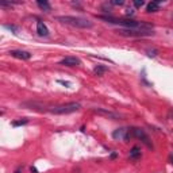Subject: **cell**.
<instances>
[{"label":"cell","instance_id":"cell-21","mask_svg":"<svg viewBox=\"0 0 173 173\" xmlns=\"http://www.w3.org/2000/svg\"><path fill=\"white\" fill-rule=\"evenodd\" d=\"M133 14H134V11H133L131 8H127V10H126V15H133Z\"/></svg>","mask_w":173,"mask_h":173},{"label":"cell","instance_id":"cell-18","mask_svg":"<svg viewBox=\"0 0 173 173\" xmlns=\"http://www.w3.org/2000/svg\"><path fill=\"white\" fill-rule=\"evenodd\" d=\"M145 4V2H143V0H135V2H134V6L137 7V8H139V7H142Z\"/></svg>","mask_w":173,"mask_h":173},{"label":"cell","instance_id":"cell-7","mask_svg":"<svg viewBox=\"0 0 173 173\" xmlns=\"http://www.w3.org/2000/svg\"><path fill=\"white\" fill-rule=\"evenodd\" d=\"M93 112H96L97 115H103V116H107L110 119H119L120 115L116 112H112L110 110H105V108H93Z\"/></svg>","mask_w":173,"mask_h":173},{"label":"cell","instance_id":"cell-15","mask_svg":"<svg viewBox=\"0 0 173 173\" xmlns=\"http://www.w3.org/2000/svg\"><path fill=\"white\" fill-rule=\"evenodd\" d=\"M27 119H21V120H14L12 122V126L14 127H18V126H23V124H27Z\"/></svg>","mask_w":173,"mask_h":173},{"label":"cell","instance_id":"cell-24","mask_svg":"<svg viewBox=\"0 0 173 173\" xmlns=\"http://www.w3.org/2000/svg\"><path fill=\"white\" fill-rule=\"evenodd\" d=\"M22 172V169L21 168H19V169H16V171H15V173H21Z\"/></svg>","mask_w":173,"mask_h":173},{"label":"cell","instance_id":"cell-25","mask_svg":"<svg viewBox=\"0 0 173 173\" xmlns=\"http://www.w3.org/2000/svg\"><path fill=\"white\" fill-rule=\"evenodd\" d=\"M171 114H172V118H173V111H172V112H171Z\"/></svg>","mask_w":173,"mask_h":173},{"label":"cell","instance_id":"cell-23","mask_svg":"<svg viewBox=\"0 0 173 173\" xmlns=\"http://www.w3.org/2000/svg\"><path fill=\"white\" fill-rule=\"evenodd\" d=\"M169 160H171V162L173 164V154H171V157H169Z\"/></svg>","mask_w":173,"mask_h":173},{"label":"cell","instance_id":"cell-20","mask_svg":"<svg viewBox=\"0 0 173 173\" xmlns=\"http://www.w3.org/2000/svg\"><path fill=\"white\" fill-rule=\"evenodd\" d=\"M58 82L62 85H66V86H70V82L69 81H64V80H58Z\"/></svg>","mask_w":173,"mask_h":173},{"label":"cell","instance_id":"cell-22","mask_svg":"<svg viewBox=\"0 0 173 173\" xmlns=\"http://www.w3.org/2000/svg\"><path fill=\"white\" fill-rule=\"evenodd\" d=\"M30 171H31V173H38V171H37V169H35L34 166H31V169H30Z\"/></svg>","mask_w":173,"mask_h":173},{"label":"cell","instance_id":"cell-11","mask_svg":"<svg viewBox=\"0 0 173 173\" xmlns=\"http://www.w3.org/2000/svg\"><path fill=\"white\" fill-rule=\"evenodd\" d=\"M160 11V3L158 2H152L146 7V12H157Z\"/></svg>","mask_w":173,"mask_h":173},{"label":"cell","instance_id":"cell-9","mask_svg":"<svg viewBox=\"0 0 173 173\" xmlns=\"http://www.w3.org/2000/svg\"><path fill=\"white\" fill-rule=\"evenodd\" d=\"M60 65H64V66H77L80 65V60L76 57H65L60 61Z\"/></svg>","mask_w":173,"mask_h":173},{"label":"cell","instance_id":"cell-2","mask_svg":"<svg viewBox=\"0 0 173 173\" xmlns=\"http://www.w3.org/2000/svg\"><path fill=\"white\" fill-rule=\"evenodd\" d=\"M57 21H60L65 25L73 26V27H78V29H89L92 27V22L88 21L85 18H80V16H69V15H65V16H58Z\"/></svg>","mask_w":173,"mask_h":173},{"label":"cell","instance_id":"cell-6","mask_svg":"<svg viewBox=\"0 0 173 173\" xmlns=\"http://www.w3.org/2000/svg\"><path fill=\"white\" fill-rule=\"evenodd\" d=\"M112 138L116 139V141H127L130 138H133V137H131V131H130V129L120 127V129H116L115 131L112 133Z\"/></svg>","mask_w":173,"mask_h":173},{"label":"cell","instance_id":"cell-1","mask_svg":"<svg viewBox=\"0 0 173 173\" xmlns=\"http://www.w3.org/2000/svg\"><path fill=\"white\" fill-rule=\"evenodd\" d=\"M100 19H103L107 23H112V25L122 26L124 29H142V30H153V26L146 25L143 22H137V21H127V19H116L114 16H104L100 15Z\"/></svg>","mask_w":173,"mask_h":173},{"label":"cell","instance_id":"cell-8","mask_svg":"<svg viewBox=\"0 0 173 173\" xmlns=\"http://www.w3.org/2000/svg\"><path fill=\"white\" fill-rule=\"evenodd\" d=\"M10 54L15 58H19V60H30L31 58V53L25 52V50H11Z\"/></svg>","mask_w":173,"mask_h":173},{"label":"cell","instance_id":"cell-4","mask_svg":"<svg viewBox=\"0 0 173 173\" xmlns=\"http://www.w3.org/2000/svg\"><path fill=\"white\" fill-rule=\"evenodd\" d=\"M118 34L123 37H149V35H154V31L142 29H122L118 30Z\"/></svg>","mask_w":173,"mask_h":173},{"label":"cell","instance_id":"cell-16","mask_svg":"<svg viewBox=\"0 0 173 173\" xmlns=\"http://www.w3.org/2000/svg\"><path fill=\"white\" fill-rule=\"evenodd\" d=\"M123 0H111V2H110V4H112V6H122L123 4Z\"/></svg>","mask_w":173,"mask_h":173},{"label":"cell","instance_id":"cell-19","mask_svg":"<svg viewBox=\"0 0 173 173\" xmlns=\"http://www.w3.org/2000/svg\"><path fill=\"white\" fill-rule=\"evenodd\" d=\"M4 27H6V29H8V30H12V31H15V33H18V29H16V27H15V26H11V25H6Z\"/></svg>","mask_w":173,"mask_h":173},{"label":"cell","instance_id":"cell-13","mask_svg":"<svg viewBox=\"0 0 173 173\" xmlns=\"http://www.w3.org/2000/svg\"><path fill=\"white\" fill-rule=\"evenodd\" d=\"M141 157V149L138 146H134L130 150V158L131 160H137V158H139Z\"/></svg>","mask_w":173,"mask_h":173},{"label":"cell","instance_id":"cell-10","mask_svg":"<svg viewBox=\"0 0 173 173\" xmlns=\"http://www.w3.org/2000/svg\"><path fill=\"white\" fill-rule=\"evenodd\" d=\"M37 33L38 35H41V37H48L49 35V29L46 27V25L41 21L37 22Z\"/></svg>","mask_w":173,"mask_h":173},{"label":"cell","instance_id":"cell-5","mask_svg":"<svg viewBox=\"0 0 173 173\" xmlns=\"http://www.w3.org/2000/svg\"><path fill=\"white\" fill-rule=\"evenodd\" d=\"M130 131H131V137H133V138H138L139 141H142V142L146 145L147 147H152L150 139H149V137L146 135V133H145L142 129L133 127V129H130Z\"/></svg>","mask_w":173,"mask_h":173},{"label":"cell","instance_id":"cell-17","mask_svg":"<svg viewBox=\"0 0 173 173\" xmlns=\"http://www.w3.org/2000/svg\"><path fill=\"white\" fill-rule=\"evenodd\" d=\"M146 53H147V56H149V57H156L158 52H157L156 49H153V50H146Z\"/></svg>","mask_w":173,"mask_h":173},{"label":"cell","instance_id":"cell-3","mask_svg":"<svg viewBox=\"0 0 173 173\" xmlns=\"http://www.w3.org/2000/svg\"><path fill=\"white\" fill-rule=\"evenodd\" d=\"M81 108V104L77 101H72V103H66L62 105H57L54 108H50V112L56 114V115H64V114H72L76 112Z\"/></svg>","mask_w":173,"mask_h":173},{"label":"cell","instance_id":"cell-14","mask_svg":"<svg viewBox=\"0 0 173 173\" xmlns=\"http://www.w3.org/2000/svg\"><path fill=\"white\" fill-rule=\"evenodd\" d=\"M107 72V68L105 66H101V65H97L95 69H93V73L96 74V76H103V74Z\"/></svg>","mask_w":173,"mask_h":173},{"label":"cell","instance_id":"cell-12","mask_svg":"<svg viewBox=\"0 0 173 173\" xmlns=\"http://www.w3.org/2000/svg\"><path fill=\"white\" fill-rule=\"evenodd\" d=\"M37 4H38L39 8L43 10L45 12H49V11L52 10V7H50V4H49L48 2H45V0H38V2H37Z\"/></svg>","mask_w":173,"mask_h":173}]
</instances>
